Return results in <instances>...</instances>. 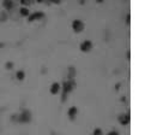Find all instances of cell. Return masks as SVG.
I'll return each mask as SVG.
<instances>
[{
	"mask_svg": "<svg viewBox=\"0 0 145 135\" xmlns=\"http://www.w3.org/2000/svg\"><path fill=\"white\" fill-rule=\"evenodd\" d=\"M19 12H21V15H22V16H25V17L30 15V11H29V9H28V7H24V6L19 10Z\"/></svg>",
	"mask_w": 145,
	"mask_h": 135,
	"instance_id": "obj_10",
	"label": "cell"
},
{
	"mask_svg": "<svg viewBox=\"0 0 145 135\" xmlns=\"http://www.w3.org/2000/svg\"><path fill=\"white\" fill-rule=\"evenodd\" d=\"M130 19H131V16H130V15H127V21H126V22L130 23Z\"/></svg>",
	"mask_w": 145,
	"mask_h": 135,
	"instance_id": "obj_17",
	"label": "cell"
},
{
	"mask_svg": "<svg viewBox=\"0 0 145 135\" xmlns=\"http://www.w3.org/2000/svg\"><path fill=\"white\" fill-rule=\"evenodd\" d=\"M108 135H119V133L115 132V130H114V132H109V133H108Z\"/></svg>",
	"mask_w": 145,
	"mask_h": 135,
	"instance_id": "obj_14",
	"label": "cell"
},
{
	"mask_svg": "<svg viewBox=\"0 0 145 135\" xmlns=\"http://www.w3.org/2000/svg\"><path fill=\"white\" fill-rule=\"evenodd\" d=\"M61 0H50V3H54V4H59Z\"/></svg>",
	"mask_w": 145,
	"mask_h": 135,
	"instance_id": "obj_16",
	"label": "cell"
},
{
	"mask_svg": "<svg viewBox=\"0 0 145 135\" xmlns=\"http://www.w3.org/2000/svg\"><path fill=\"white\" fill-rule=\"evenodd\" d=\"M91 48H93V42L90 40H85L80 44V51H83V52H89Z\"/></svg>",
	"mask_w": 145,
	"mask_h": 135,
	"instance_id": "obj_5",
	"label": "cell"
},
{
	"mask_svg": "<svg viewBox=\"0 0 145 135\" xmlns=\"http://www.w3.org/2000/svg\"><path fill=\"white\" fill-rule=\"evenodd\" d=\"M119 122H120L121 124H123V126L128 124V123H130V115H127V113L121 115V116L119 117Z\"/></svg>",
	"mask_w": 145,
	"mask_h": 135,
	"instance_id": "obj_6",
	"label": "cell"
},
{
	"mask_svg": "<svg viewBox=\"0 0 145 135\" xmlns=\"http://www.w3.org/2000/svg\"><path fill=\"white\" fill-rule=\"evenodd\" d=\"M6 68H7V69H12V63H7L6 64Z\"/></svg>",
	"mask_w": 145,
	"mask_h": 135,
	"instance_id": "obj_15",
	"label": "cell"
},
{
	"mask_svg": "<svg viewBox=\"0 0 145 135\" xmlns=\"http://www.w3.org/2000/svg\"><path fill=\"white\" fill-rule=\"evenodd\" d=\"M77 112H78L77 107H76V106H72V107H70V109H68L67 115H68V117H70L71 119H73L74 117H76V115H77Z\"/></svg>",
	"mask_w": 145,
	"mask_h": 135,
	"instance_id": "obj_7",
	"label": "cell"
},
{
	"mask_svg": "<svg viewBox=\"0 0 145 135\" xmlns=\"http://www.w3.org/2000/svg\"><path fill=\"white\" fill-rule=\"evenodd\" d=\"M16 77H17L19 81H22L25 77V72L23 71V70H19V71H17V74H16Z\"/></svg>",
	"mask_w": 145,
	"mask_h": 135,
	"instance_id": "obj_11",
	"label": "cell"
},
{
	"mask_svg": "<svg viewBox=\"0 0 145 135\" xmlns=\"http://www.w3.org/2000/svg\"><path fill=\"white\" fill-rule=\"evenodd\" d=\"M36 1H37V3H43L44 0H36Z\"/></svg>",
	"mask_w": 145,
	"mask_h": 135,
	"instance_id": "obj_19",
	"label": "cell"
},
{
	"mask_svg": "<svg viewBox=\"0 0 145 135\" xmlns=\"http://www.w3.org/2000/svg\"><path fill=\"white\" fill-rule=\"evenodd\" d=\"M59 89H60V85H59L58 82H55V83H53V85L50 86V93H52V94H56L59 92Z\"/></svg>",
	"mask_w": 145,
	"mask_h": 135,
	"instance_id": "obj_8",
	"label": "cell"
},
{
	"mask_svg": "<svg viewBox=\"0 0 145 135\" xmlns=\"http://www.w3.org/2000/svg\"><path fill=\"white\" fill-rule=\"evenodd\" d=\"M93 135H103V133H102V130L100 128H97V129H95V130H94Z\"/></svg>",
	"mask_w": 145,
	"mask_h": 135,
	"instance_id": "obj_13",
	"label": "cell"
},
{
	"mask_svg": "<svg viewBox=\"0 0 145 135\" xmlns=\"http://www.w3.org/2000/svg\"><path fill=\"white\" fill-rule=\"evenodd\" d=\"M3 6L5 7V9H6V10L12 9V6H13L12 0H4V1H3Z\"/></svg>",
	"mask_w": 145,
	"mask_h": 135,
	"instance_id": "obj_9",
	"label": "cell"
},
{
	"mask_svg": "<svg viewBox=\"0 0 145 135\" xmlns=\"http://www.w3.org/2000/svg\"><path fill=\"white\" fill-rule=\"evenodd\" d=\"M85 28V25L84 23L80 21V19H74L73 22H72V29H73V32L76 33H82Z\"/></svg>",
	"mask_w": 145,
	"mask_h": 135,
	"instance_id": "obj_2",
	"label": "cell"
},
{
	"mask_svg": "<svg viewBox=\"0 0 145 135\" xmlns=\"http://www.w3.org/2000/svg\"><path fill=\"white\" fill-rule=\"evenodd\" d=\"M18 119H19V122H23V123H27V122H29L31 119V115H30V112H29L28 110H24L23 111L21 115H19V117H18Z\"/></svg>",
	"mask_w": 145,
	"mask_h": 135,
	"instance_id": "obj_4",
	"label": "cell"
},
{
	"mask_svg": "<svg viewBox=\"0 0 145 135\" xmlns=\"http://www.w3.org/2000/svg\"><path fill=\"white\" fill-rule=\"evenodd\" d=\"M46 17L43 12H40V11H37V12H34L32 15H29V22H34V21H38V19H43Z\"/></svg>",
	"mask_w": 145,
	"mask_h": 135,
	"instance_id": "obj_3",
	"label": "cell"
},
{
	"mask_svg": "<svg viewBox=\"0 0 145 135\" xmlns=\"http://www.w3.org/2000/svg\"><path fill=\"white\" fill-rule=\"evenodd\" d=\"M96 3H103V0H96Z\"/></svg>",
	"mask_w": 145,
	"mask_h": 135,
	"instance_id": "obj_18",
	"label": "cell"
},
{
	"mask_svg": "<svg viewBox=\"0 0 145 135\" xmlns=\"http://www.w3.org/2000/svg\"><path fill=\"white\" fill-rule=\"evenodd\" d=\"M76 87V83H74V81H72V80H70V81H66L62 83V101L66 100V95H67V93H70L71 91H73V88Z\"/></svg>",
	"mask_w": 145,
	"mask_h": 135,
	"instance_id": "obj_1",
	"label": "cell"
},
{
	"mask_svg": "<svg viewBox=\"0 0 145 135\" xmlns=\"http://www.w3.org/2000/svg\"><path fill=\"white\" fill-rule=\"evenodd\" d=\"M31 3H32L31 0H21V4H22V5H23V6H24V7L29 6V5H30Z\"/></svg>",
	"mask_w": 145,
	"mask_h": 135,
	"instance_id": "obj_12",
	"label": "cell"
}]
</instances>
